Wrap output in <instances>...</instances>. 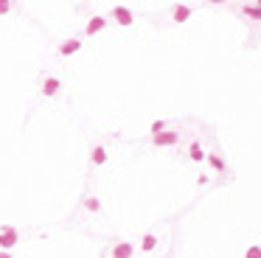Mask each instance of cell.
<instances>
[{
    "label": "cell",
    "mask_w": 261,
    "mask_h": 258,
    "mask_svg": "<svg viewBox=\"0 0 261 258\" xmlns=\"http://www.w3.org/2000/svg\"><path fill=\"white\" fill-rule=\"evenodd\" d=\"M17 241H20V233L12 228V225H3V228H0V250L3 252H9L12 247H17Z\"/></svg>",
    "instance_id": "cell-1"
},
{
    "label": "cell",
    "mask_w": 261,
    "mask_h": 258,
    "mask_svg": "<svg viewBox=\"0 0 261 258\" xmlns=\"http://www.w3.org/2000/svg\"><path fill=\"white\" fill-rule=\"evenodd\" d=\"M177 140H180V132H177V129H166V132L155 135L152 143L160 146V149H166V146H177Z\"/></svg>",
    "instance_id": "cell-2"
},
{
    "label": "cell",
    "mask_w": 261,
    "mask_h": 258,
    "mask_svg": "<svg viewBox=\"0 0 261 258\" xmlns=\"http://www.w3.org/2000/svg\"><path fill=\"white\" fill-rule=\"evenodd\" d=\"M135 255V247L129 241H116L113 244V258H132Z\"/></svg>",
    "instance_id": "cell-3"
},
{
    "label": "cell",
    "mask_w": 261,
    "mask_h": 258,
    "mask_svg": "<svg viewBox=\"0 0 261 258\" xmlns=\"http://www.w3.org/2000/svg\"><path fill=\"white\" fill-rule=\"evenodd\" d=\"M62 90V82H59V79H56V76H48V79H45V82H43V96H56V93H59Z\"/></svg>",
    "instance_id": "cell-4"
},
{
    "label": "cell",
    "mask_w": 261,
    "mask_h": 258,
    "mask_svg": "<svg viewBox=\"0 0 261 258\" xmlns=\"http://www.w3.org/2000/svg\"><path fill=\"white\" fill-rule=\"evenodd\" d=\"M113 17H116V23H121V25H132V12H129L127 6H116L113 9Z\"/></svg>",
    "instance_id": "cell-5"
},
{
    "label": "cell",
    "mask_w": 261,
    "mask_h": 258,
    "mask_svg": "<svg viewBox=\"0 0 261 258\" xmlns=\"http://www.w3.org/2000/svg\"><path fill=\"white\" fill-rule=\"evenodd\" d=\"M107 25V17H101V14H96V17H90V23H87V28H85V34L87 36H93V34H98V31Z\"/></svg>",
    "instance_id": "cell-6"
},
{
    "label": "cell",
    "mask_w": 261,
    "mask_h": 258,
    "mask_svg": "<svg viewBox=\"0 0 261 258\" xmlns=\"http://www.w3.org/2000/svg\"><path fill=\"white\" fill-rule=\"evenodd\" d=\"M79 48H82V40H67L59 45V56H73Z\"/></svg>",
    "instance_id": "cell-7"
},
{
    "label": "cell",
    "mask_w": 261,
    "mask_h": 258,
    "mask_svg": "<svg viewBox=\"0 0 261 258\" xmlns=\"http://www.w3.org/2000/svg\"><path fill=\"white\" fill-rule=\"evenodd\" d=\"M171 17H174V23H185V20L191 17V9L189 6H174L171 9Z\"/></svg>",
    "instance_id": "cell-8"
},
{
    "label": "cell",
    "mask_w": 261,
    "mask_h": 258,
    "mask_svg": "<svg viewBox=\"0 0 261 258\" xmlns=\"http://www.w3.org/2000/svg\"><path fill=\"white\" fill-rule=\"evenodd\" d=\"M90 160H93V166H104V163H107V149H104V146H93Z\"/></svg>",
    "instance_id": "cell-9"
},
{
    "label": "cell",
    "mask_w": 261,
    "mask_h": 258,
    "mask_svg": "<svg viewBox=\"0 0 261 258\" xmlns=\"http://www.w3.org/2000/svg\"><path fill=\"white\" fill-rule=\"evenodd\" d=\"M189 157H191V160H197V163H200V160H205L208 155L202 152V146H200V143H191V146H189Z\"/></svg>",
    "instance_id": "cell-10"
},
{
    "label": "cell",
    "mask_w": 261,
    "mask_h": 258,
    "mask_svg": "<svg viewBox=\"0 0 261 258\" xmlns=\"http://www.w3.org/2000/svg\"><path fill=\"white\" fill-rule=\"evenodd\" d=\"M242 14H244V17H250V20H261V6H258V3H253V6H244Z\"/></svg>",
    "instance_id": "cell-11"
},
{
    "label": "cell",
    "mask_w": 261,
    "mask_h": 258,
    "mask_svg": "<svg viewBox=\"0 0 261 258\" xmlns=\"http://www.w3.org/2000/svg\"><path fill=\"white\" fill-rule=\"evenodd\" d=\"M208 163H211V166L216 168V171H225V160H222V157H219L216 152H211V155H208Z\"/></svg>",
    "instance_id": "cell-12"
},
{
    "label": "cell",
    "mask_w": 261,
    "mask_h": 258,
    "mask_svg": "<svg viewBox=\"0 0 261 258\" xmlns=\"http://www.w3.org/2000/svg\"><path fill=\"white\" fill-rule=\"evenodd\" d=\"M85 208L93 210V213H98V210H101V202H98L96 197H85Z\"/></svg>",
    "instance_id": "cell-13"
},
{
    "label": "cell",
    "mask_w": 261,
    "mask_h": 258,
    "mask_svg": "<svg viewBox=\"0 0 261 258\" xmlns=\"http://www.w3.org/2000/svg\"><path fill=\"white\" fill-rule=\"evenodd\" d=\"M140 247H143L146 252H149V250H155V247H158V239H155L152 233H146V236H143V244H140Z\"/></svg>",
    "instance_id": "cell-14"
},
{
    "label": "cell",
    "mask_w": 261,
    "mask_h": 258,
    "mask_svg": "<svg viewBox=\"0 0 261 258\" xmlns=\"http://www.w3.org/2000/svg\"><path fill=\"white\" fill-rule=\"evenodd\" d=\"M244 258H261V247H258V244L247 247V252H244Z\"/></svg>",
    "instance_id": "cell-15"
},
{
    "label": "cell",
    "mask_w": 261,
    "mask_h": 258,
    "mask_svg": "<svg viewBox=\"0 0 261 258\" xmlns=\"http://www.w3.org/2000/svg\"><path fill=\"white\" fill-rule=\"evenodd\" d=\"M160 132H166V121H155V124H152V138H155V135H160Z\"/></svg>",
    "instance_id": "cell-16"
},
{
    "label": "cell",
    "mask_w": 261,
    "mask_h": 258,
    "mask_svg": "<svg viewBox=\"0 0 261 258\" xmlns=\"http://www.w3.org/2000/svg\"><path fill=\"white\" fill-rule=\"evenodd\" d=\"M9 9H12V3H9V0H0V14H6Z\"/></svg>",
    "instance_id": "cell-17"
},
{
    "label": "cell",
    "mask_w": 261,
    "mask_h": 258,
    "mask_svg": "<svg viewBox=\"0 0 261 258\" xmlns=\"http://www.w3.org/2000/svg\"><path fill=\"white\" fill-rule=\"evenodd\" d=\"M0 258H12V255H9V252H0Z\"/></svg>",
    "instance_id": "cell-18"
},
{
    "label": "cell",
    "mask_w": 261,
    "mask_h": 258,
    "mask_svg": "<svg viewBox=\"0 0 261 258\" xmlns=\"http://www.w3.org/2000/svg\"><path fill=\"white\" fill-rule=\"evenodd\" d=\"M255 3H258V6H261V0H255Z\"/></svg>",
    "instance_id": "cell-19"
},
{
    "label": "cell",
    "mask_w": 261,
    "mask_h": 258,
    "mask_svg": "<svg viewBox=\"0 0 261 258\" xmlns=\"http://www.w3.org/2000/svg\"><path fill=\"white\" fill-rule=\"evenodd\" d=\"M109 258H113V255H109Z\"/></svg>",
    "instance_id": "cell-20"
}]
</instances>
